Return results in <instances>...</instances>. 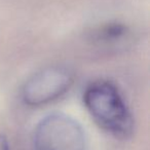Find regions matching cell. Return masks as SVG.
I'll return each mask as SVG.
<instances>
[{"label": "cell", "instance_id": "1", "mask_svg": "<svg viewBox=\"0 0 150 150\" xmlns=\"http://www.w3.org/2000/svg\"><path fill=\"white\" fill-rule=\"evenodd\" d=\"M83 102L96 122L118 138H127L134 119L117 88L108 81H96L86 90Z\"/></svg>", "mask_w": 150, "mask_h": 150}, {"label": "cell", "instance_id": "2", "mask_svg": "<svg viewBox=\"0 0 150 150\" xmlns=\"http://www.w3.org/2000/svg\"><path fill=\"white\" fill-rule=\"evenodd\" d=\"M35 150H86L81 125L63 113H52L37 125L34 133Z\"/></svg>", "mask_w": 150, "mask_h": 150}, {"label": "cell", "instance_id": "3", "mask_svg": "<svg viewBox=\"0 0 150 150\" xmlns=\"http://www.w3.org/2000/svg\"><path fill=\"white\" fill-rule=\"evenodd\" d=\"M74 75L64 66H52L34 74L23 88V100L30 106L47 104L64 95L72 86Z\"/></svg>", "mask_w": 150, "mask_h": 150}, {"label": "cell", "instance_id": "4", "mask_svg": "<svg viewBox=\"0 0 150 150\" xmlns=\"http://www.w3.org/2000/svg\"><path fill=\"white\" fill-rule=\"evenodd\" d=\"M125 32V28L119 24H113L110 26H106L101 30V34L99 39H102L104 41H115L122 37Z\"/></svg>", "mask_w": 150, "mask_h": 150}, {"label": "cell", "instance_id": "5", "mask_svg": "<svg viewBox=\"0 0 150 150\" xmlns=\"http://www.w3.org/2000/svg\"><path fill=\"white\" fill-rule=\"evenodd\" d=\"M0 150H11L8 141L4 135H0Z\"/></svg>", "mask_w": 150, "mask_h": 150}]
</instances>
